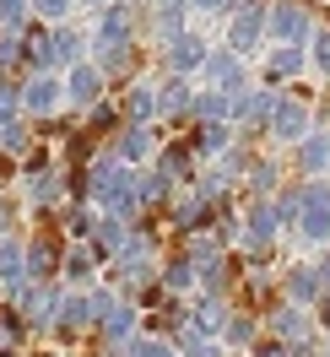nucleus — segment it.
Masks as SVG:
<instances>
[{
  "instance_id": "6",
  "label": "nucleus",
  "mask_w": 330,
  "mask_h": 357,
  "mask_svg": "<svg viewBox=\"0 0 330 357\" xmlns=\"http://www.w3.org/2000/svg\"><path fill=\"white\" fill-rule=\"evenodd\" d=\"M49 44H54V70H66V66H76V60L92 54V38L70 22H49Z\"/></svg>"
},
{
  "instance_id": "2",
  "label": "nucleus",
  "mask_w": 330,
  "mask_h": 357,
  "mask_svg": "<svg viewBox=\"0 0 330 357\" xmlns=\"http://www.w3.org/2000/svg\"><path fill=\"white\" fill-rule=\"evenodd\" d=\"M265 33L276 44H308V33H314L308 0H276V6H265Z\"/></svg>"
},
{
  "instance_id": "25",
  "label": "nucleus",
  "mask_w": 330,
  "mask_h": 357,
  "mask_svg": "<svg viewBox=\"0 0 330 357\" xmlns=\"http://www.w3.org/2000/svg\"><path fill=\"white\" fill-rule=\"evenodd\" d=\"M0 357H17V352H11V347H0Z\"/></svg>"
},
{
  "instance_id": "3",
  "label": "nucleus",
  "mask_w": 330,
  "mask_h": 357,
  "mask_svg": "<svg viewBox=\"0 0 330 357\" xmlns=\"http://www.w3.org/2000/svg\"><path fill=\"white\" fill-rule=\"evenodd\" d=\"M60 82H66V109H70V114H87L98 98H109V76L92 66V60L66 66V70H60Z\"/></svg>"
},
{
  "instance_id": "24",
  "label": "nucleus",
  "mask_w": 330,
  "mask_h": 357,
  "mask_svg": "<svg viewBox=\"0 0 330 357\" xmlns=\"http://www.w3.org/2000/svg\"><path fill=\"white\" fill-rule=\"evenodd\" d=\"M82 6H92V11H103V6H109V0H82Z\"/></svg>"
},
{
  "instance_id": "11",
  "label": "nucleus",
  "mask_w": 330,
  "mask_h": 357,
  "mask_svg": "<svg viewBox=\"0 0 330 357\" xmlns=\"http://www.w3.org/2000/svg\"><path fill=\"white\" fill-rule=\"evenodd\" d=\"M292 152H298V174L303 178H314V174H325V162H330V135L320 130H308L303 141H292Z\"/></svg>"
},
{
  "instance_id": "14",
  "label": "nucleus",
  "mask_w": 330,
  "mask_h": 357,
  "mask_svg": "<svg viewBox=\"0 0 330 357\" xmlns=\"http://www.w3.org/2000/svg\"><path fill=\"white\" fill-rule=\"evenodd\" d=\"M227 109H233V98L217 87H206L190 98V125H206V119H227Z\"/></svg>"
},
{
  "instance_id": "12",
  "label": "nucleus",
  "mask_w": 330,
  "mask_h": 357,
  "mask_svg": "<svg viewBox=\"0 0 330 357\" xmlns=\"http://www.w3.org/2000/svg\"><path fill=\"white\" fill-rule=\"evenodd\" d=\"M206 54H211V49L200 44L195 33H179L174 44H168V66H174V76H190V70L206 66Z\"/></svg>"
},
{
  "instance_id": "13",
  "label": "nucleus",
  "mask_w": 330,
  "mask_h": 357,
  "mask_svg": "<svg viewBox=\"0 0 330 357\" xmlns=\"http://www.w3.org/2000/svg\"><path fill=\"white\" fill-rule=\"evenodd\" d=\"M33 141H38L33 119H6V125H0V157H11V162H22V157L33 152Z\"/></svg>"
},
{
  "instance_id": "20",
  "label": "nucleus",
  "mask_w": 330,
  "mask_h": 357,
  "mask_svg": "<svg viewBox=\"0 0 330 357\" xmlns=\"http://www.w3.org/2000/svg\"><path fill=\"white\" fill-rule=\"evenodd\" d=\"M33 0H0V27H27Z\"/></svg>"
},
{
  "instance_id": "4",
  "label": "nucleus",
  "mask_w": 330,
  "mask_h": 357,
  "mask_svg": "<svg viewBox=\"0 0 330 357\" xmlns=\"http://www.w3.org/2000/svg\"><path fill=\"white\" fill-rule=\"evenodd\" d=\"M200 76L217 92H227V98H239V92L249 87V82H243V54H233V49H211L206 66H200Z\"/></svg>"
},
{
  "instance_id": "5",
  "label": "nucleus",
  "mask_w": 330,
  "mask_h": 357,
  "mask_svg": "<svg viewBox=\"0 0 330 357\" xmlns=\"http://www.w3.org/2000/svg\"><path fill=\"white\" fill-rule=\"evenodd\" d=\"M265 130L276 135V141H287V146H292V141H303V135H308V109H303V98H292V92H287V98H276V109H271V125H265Z\"/></svg>"
},
{
  "instance_id": "17",
  "label": "nucleus",
  "mask_w": 330,
  "mask_h": 357,
  "mask_svg": "<svg viewBox=\"0 0 330 357\" xmlns=\"http://www.w3.org/2000/svg\"><path fill=\"white\" fill-rule=\"evenodd\" d=\"M0 70L22 76V27H0Z\"/></svg>"
},
{
  "instance_id": "9",
  "label": "nucleus",
  "mask_w": 330,
  "mask_h": 357,
  "mask_svg": "<svg viewBox=\"0 0 330 357\" xmlns=\"http://www.w3.org/2000/svg\"><path fill=\"white\" fill-rule=\"evenodd\" d=\"M260 33H265V0H249V11H243L239 22H233V33H227V49H233V54H249V49L260 44Z\"/></svg>"
},
{
  "instance_id": "26",
  "label": "nucleus",
  "mask_w": 330,
  "mask_h": 357,
  "mask_svg": "<svg viewBox=\"0 0 330 357\" xmlns=\"http://www.w3.org/2000/svg\"><path fill=\"white\" fill-rule=\"evenodd\" d=\"M0 347H6V335H0Z\"/></svg>"
},
{
  "instance_id": "16",
  "label": "nucleus",
  "mask_w": 330,
  "mask_h": 357,
  "mask_svg": "<svg viewBox=\"0 0 330 357\" xmlns=\"http://www.w3.org/2000/svg\"><path fill=\"white\" fill-rule=\"evenodd\" d=\"M6 119H22V76L0 70V125Z\"/></svg>"
},
{
  "instance_id": "22",
  "label": "nucleus",
  "mask_w": 330,
  "mask_h": 357,
  "mask_svg": "<svg viewBox=\"0 0 330 357\" xmlns=\"http://www.w3.org/2000/svg\"><path fill=\"white\" fill-rule=\"evenodd\" d=\"M200 11H227V6H233V0H195Z\"/></svg>"
},
{
  "instance_id": "18",
  "label": "nucleus",
  "mask_w": 330,
  "mask_h": 357,
  "mask_svg": "<svg viewBox=\"0 0 330 357\" xmlns=\"http://www.w3.org/2000/svg\"><path fill=\"white\" fill-rule=\"evenodd\" d=\"M22 211H27V206L17 201V195L0 190V238H6V233H22Z\"/></svg>"
},
{
  "instance_id": "23",
  "label": "nucleus",
  "mask_w": 330,
  "mask_h": 357,
  "mask_svg": "<svg viewBox=\"0 0 330 357\" xmlns=\"http://www.w3.org/2000/svg\"><path fill=\"white\" fill-rule=\"evenodd\" d=\"M135 357H168L163 347H135Z\"/></svg>"
},
{
  "instance_id": "1",
  "label": "nucleus",
  "mask_w": 330,
  "mask_h": 357,
  "mask_svg": "<svg viewBox=\"0 0 330 357\" xmlns=\"http://www.w3.org/2000/svg\"><path fill=\"white\" fill-rule=\"evenodd\" d=\"M54 114H66V82H60V70H33L22 76V119H54Z\"/></svg>"
},
{
  "instance_id": "15",
  "label": "nucleus",
  "mask_w": 330,
  "mask_h": 357,
  "mask_svg": "<svg viewBox=\"0 0 330 357\" xmlns=\"http://www.w3.org/2000/svg\"><path fill=\"white\" fill-rule=\"evenodd\" d=\"M195 162H200V157L190 152V141H174L168 152L157 157V168H163V174H174V178H190V174H195Z\"/></svg>"
},
{
  "instance_id": "8",
  "label": "nucleus",
  "mask_w": 330,
  "mask_h": 357,
  "mask_svg": "<svg viewBox=\"0 0 330 357\" xmlns=\"http://www.w3.org/2000/svg\"><path fill=\"white\" fill-rule=\"evenodd\" d=\"M303 66H308L303 44H276V49H271V60H265V87H282V82H292Z\"/></svg>"
},
{
  "instance_id": "21",
  "label": "nucleus",
  "mask_w": 330,
  "mask_h": 357,
  "mask_svg": "<svg viewBox=\"0 0 330 357\" xmlns=\"http://www.w3.org/2000/svg\"><path fill=\"white\" fill-rule=\"evenodd\" d=\"M276 178H282V174H276V162H265V157L249 162V184H255L260 195H265V190H276Z\"/></svg>"
},
{
  "instance_id": "19",
  "label": "nucleus",
  "mask_w": 330,
  "mask_h": 357,
  "mask_svg": "<svg viewBox=\"0 0 330 357\" xmlns=\"http://www.w3.org/2000/svg\"><path fill=\"white\" fill-rule=\"evenodd\" d=\"M70 6L76 0H33V17L38 22H70Z\"/></svg>"
},
{
  "instance_id": "7",
  "label": "nucleus",
  "mask_w": 330,
  "mask_h": 357,
  "mask_svg": "<svg viewBox=\"0 0 330 357\" xmlns=\"http://www.w3.org/2000/svg\"><path fill=\"white\" fill-rule=\"evenodd\" d=\"M157 119H168V125H184V119H190V98H195V92H190V82H184V76H168V82H157Z\"/></svg>"
},
{
  "instance_id": "10",
  "label": "nucleus",
  "mask_w": 330,
  "mask_h": 357,
  "mask_svg": "<svg viewBox=\"0 0 330 357\" xmlns=\"http://www.w3.org/2000/svg\"><path fill=\"white\" fill-rule=\"evenodd\" d=\"M119 119H125V125H152V119H157V92H152V82H135V87L125 92Z\"/></svg>"
}]
</instances>
